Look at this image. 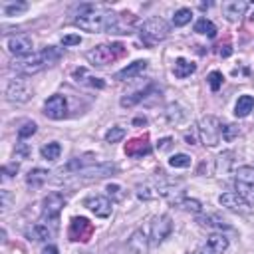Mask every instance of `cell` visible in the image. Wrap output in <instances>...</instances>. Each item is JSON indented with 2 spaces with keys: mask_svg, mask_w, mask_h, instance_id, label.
Instances as JSON below:
<instances>
[{
  "mask_svg": "<svg viewBox=\"0 0 254 254\" xmlns=\"http://www.w3.org/2000/svg\"><path fill=\"white\" fill-rule=\"evenodd\" d=\"M115 16L109 8L101 4H81L77 8V14L73 18V24L85 32L99 34V32H111V26L115 22Z\"/></svg>",
  "mask_w": 254,
  "mask_h": 254,
  "instance_id": "6da1fadb",
  "label": "cell"
},
{
  "mask_svg": "<svg viewBox=\"0 0 254 254\" xmlns=\"http://www.w3.org/2000/svg\"><path fill=\"white\" fill-rule=\"evenodd\" d=\"M62 58V50L56 48V46H46L44 50L40 52H32L30 56H24V58H16L12 62V67L20 73H36L40 69H44L46 65H52L54 62H58Z\"/></svg>",
  "mask_w": 254,
  "mask_h": 254,
  "instance_id": "7a4b0ae2",
  "label": "cell"
},
{
  "mask_svg": "<svg viewBox=\"0 0 254 254\" xmlns=\"http://www.w3.org/2000/svg\"><path fill=\"white\" fill-rule=\"evenodd\" d=\"M123 54H125V46L119 44V42H115V44H99L93 50H89L85 56H87V60H89L91 65L101 67V65H107L111 62L123 58Z\"/></svg>",
  "mask_w": 254,
  "mask_h": 254,
  "instance_id": "3957f363",
  "label": "cell"
},
{
  "mask_svg": "<svg viewBox=\"0 0 254 254\" xmlns=\"http://www.w3.org/2000/svg\"><path fill=\"white\" fill-rule=\"evenodd\" d=\"M167 34H169V24H167L163 18H159V16L145 20V22L141 24V28H139V38H141L143 44H147V46H153V44L165 40Z\"/></svg>",
  "mask_w": 254,
  "mask_h": 254,
  "instance_id": "277c9868",
  "label": "cell"
},
{
  "mask_svg": "<svg viewBox=\"0 0 254 254\" xmlns=\"http://www.w3.org/2000/svg\"><path fill=\"white\" fill-rule=\"evenodd\" d=\"M198 137L208 147L218 145L220 139H222V123H220V119L214 117V115L202 117L200 123H198Z\"/></svg>",
  "mask_w": 254,
  "mask_h": 254,
  "instance_id": "5b68a950",
  "label": "cell"
},
{
  "mask_svg": "<svg viewBox=\"0 0 254 254\" xmlns=\"http://www.w3.org/2000/svg\"><path fill=\"white\" fill-rule=\"evenodd\" d=\"M234 185H236V192L248 202L254 204V167H238L236 175H234Z\"/></svg>",
  "mask_w": 254,
  "mask_h": 254,
  "instance_id": "8992f818",
  "label": "cell"
},
{
  "mask_svg": "<svg viewBox=\"0 0 254 254\" xmlns=\"http://www.w3.org/2000/svg\"><path fill=\"white\" fill-rule=\"evenodd\" d=\"M64 206H65V196L62 192H50L42 200V220L50 224H58Z\"/></svg>",
  "mask_w": 254,
  "mask_h": 254,
  "instance_id": "52a82bcc",
  "label": "cell"
},
{
  "mask_svg": "<svg viewBox=\"0 0 254 254\" xmlns=\"http://www.w3.org/2000/svg\"><path fill=\"white\" fill-rule=\"evenodd\" d=\"M93 234V224L85 216H73L67 228V236L73 242H87Z\"/></svg>",
  "mask_w": 254,
  "mask_h": 254,
  "instance_id": "ba28073f",
  "label": "cell"
},
{
  "mask_svg": "<svg viewBox=\"0 0 254 254\" xmlns=\"http://www.w3.org/2000/svg\"><path fill=\"white\" fill-rule=\"evenodd\" d=\"M30 95H32V89H30V85H28L26 79L14 77V79H10V81L6 83V99H8V101L24 103V101L30 99Z\"/></svg>",
  "mask_w": 254,
  "mask_h": 254,
  "instance_id": "9c48e42d",
  "label": "cell"
},
{
  "mask_svg": "<svg viewBox=\"0 0 254 254\" xmlns=\"http://www.w3.org/2000/svg\"><path fill=\"white\" fill-rule=\"evenodd\" d=\"M32 38L26 34H14L6 38V50L14 56V58H24L32 54Z\"/></svg>",
  "mask_w": 254,
  "mask_h": 254,
  "instance_id": "30bf717a",
  "label": "cell"
},
{
  "mask_svg": "<svg viewBox=\"0 0 254 254\" xmlns=\"http://www.w3.org/2000/svg\"><path fill=\"white\" fill-rule=\"evenodd\" d=\"M83 206L89 212H93L95 216H99V218H107L111 214V210H113V202L107 196H103V194H91V196H87L83 200Z\"/></svg>",
  "mask_w": 254,
  "mask_h": 254,
  "instance_id": "8fae6325",
  "label": "cell"
},
{
  "mask_svg": "<svg viewBox=\"0 0 254 254\" xmlns=\"http://www.w3.org/2000/svg\"><path fill=\"white\" fill-rule=\"evenodd\" d=\"M44 113H46V117H50L54 121L64 119L67 115V101H65V97L58 95V93L48 97L46 103H44Z\"/></svg>",
  "mask_w": 254,
  "mask_h": 254,
  "instance_id": "7c38bea8",
  "label": "cell"
},
{
  "mask_svg": "<svg viewBox=\"0 0 254 254\" xmlns=\"http://www.w3.org/2000/svg\"><path fill=\"white\" fill-rule=\"evenodd\" d=\"M171 232H173V220H171L169 214H161V216L153 218V222H151V240L155 244L169 238Z\"/></svg>",
  "mask_w": 254,
  "mask_h": 254,
  "instance_id": "4fadbf2b",
  "label": "cell"
},
{
  "mask_svg": "<svg viewBox=\"0 0 254 254\" xmlns=\"http://www.w3.org/2000/svg\"><path fill=\"white\" fill-rule=\"evenodd\" d=\"M228 248V238L222 232H214L206 238V242L200 248V254H224Z\"/></svg>",
  "mask_w": 254,
  "mask_h": 254,
  "instance_id": "5bb4252c",
  "label": "cell"
},
{
  "mask_svg": "<svg viewBox=\"0 0 254 254\" xmlns=\"http://www.w3.org/2000/svg\"><path fill=\"white\" fill-rule=\"evenodd\" d=\"M151 153V145H149V137L147 135H139V137H133L127 145H125V155L129 157H143V155H149Z\"/></svg>",
  "mask_w": 254,
  "mask_h": 254,
  "instance_id": "9a60e30c",
  "label": "cell"
},
{
  "mask_svg": "<svg viewBox=\"0 0 254 254\" xmlns=\"http://www.w3.org/2000/svg\"><path fill=\"white\" fill-rule=\"evenodd\" d=\"M218 202L222 206H226L228 210H234V212H248V206H250L238 192H224L218 196Z\"/></svg>",
  "mask_w": 254,
  "mask_h": 254,
  "instance_id": "2e32d148",
  "label": "cell"
},
{
  "mask_svg": "<svg viewBox=\"0 0 254 254\" xmlns=\"http://www.w3.org/2000/svg\"><path fill=\"white\" fill-rule=\"evenodd\" d=\"M246 10H248V2H244V0H230V2L222 4V14L230 22H238L246 14Z\"/></svg>",
  "mask_w": 254,
  "mask_h": 254,
  "instance_id": "e0dca14e",
  "label": "cell"
},
{
  "mask_svg": "<svg viewBox=\"0 0 254 254\" xmlns=\"http://www.w3.org/2000/svg\"><path fill=\"white\" fill-rule=\"evenodd\" d=\"M135 22H137V18L131 12H121L115 16V22H113L109 34H131V30L135 28Z\"/></svg>",
  "mask_w": 254,
  "mask_h": 254,
  "instance_id": "ac0fdd59",
  "label": "cell"
},
{
  "mask_svg": "<svg viewBox=\"0 0 254 254\" xmlns=\"http://www.w3.org/2000/svg\"><path fill=\"white\" fill-rule=\"evenodd\" d=\"M147 60H135L133 64H127L123 69H119L117 73H115V79H119V81H127V79H133V77H137V75H141L145 69H147Z\"/></svg>",
  "mask_w": 254,
  "mask_h": 254,
  "instance_id": "d6986e66",
  "label": "cell"
},
{
  "mask_svg": "<svg viewBox=\"0 0 254 254\" xmlns=\"http://www.w3.org/2000/svg\"><path fill=\"white\" fill-rule=\"evenodd\" d=\"M127 248L133 254H145L147 252V236L143 234V230H135L127 242Z\"/></svg>",
  "mask_w": 254,
  "mask_h": 254,
  "instance_id": "ffe728a7",
  "label": "cell"
},
{
  "mask_svg": "<svg viewBox=\"0 0 254 254\" xmlns=\"http://www.w3.org/2000/svg\"><path fill=\"white\" fill-rule=\"evenodd\" d=\"M26 236H28V240L42 242V240H48V238L52 236V230L48 228V224L38 222V224H32V226L26 230Z\"/></svg>",
  "mask_w": 254,
  "mask_h": 254,
  "instance_id": "44dd1931",
  "label": "cell"
},
{
  "mask_svg": "<svg viewBox=\"0 0 254 254\" xmlns=\"http://www.w3.org/2000/svg\"><path fill=\"white\" fill-rule=\"evenodd\" d=\"M254 111V97L252 95H240L236 105H234V115L236 117H246Z\"/></svg>",
  "mask_w": 254,
  "mask_h": 254,
  "instance_id": "7402d4cb",
  "label": "cell"
},
{
  "mask_svg": "<svg viewBox=\"0 0 254 254\" xmlns=\"http://www.w3.org/2000/svg\"><path fill=\"white\" fill-rule=\"evenodd\" d=\"M194 69H196V65H194L192 62L185 60V58H177V62H175V67H173L175 75H177V77H181V79L189 77V75H190Z\"/></svg>",
  "mask_w": 254,
  "mask_h": 254,
  "instance_id": "603a6c76",
  "label": "cell"
},
{
  "mask_svg": "<svg viewBox=\"0 0 254 254\" xmlns=\"http://www.w3.org/2000/svg\"><path fill=\"white\" fill-rule=\"evenodd\" d=\"M48 171L46 169H40V167H36V169H32L28 175H26V183L30 185V187H42L46 181H48Z\"/></svg>",
  "mask_w": 254,
  "mask_h": 254,
  "instance_id": "cb8c5ba5",
  "label": "cell"
},
{
  "mask_svg": "<svg viewBox=\"0 0 254 254\" xmlns=\"http://www.w3.org/2000/svg\"><path fill=\"white\" fill-rule=\"evenodd\" d=\"M194 32L202 34V36H208V38H214L216 36V26L208 18H198L196 24H194Z\"/></svg>",
  "mask_w": 254,
  "mask_h": 254,
  "instance_id": "d4e9b609",
  "label": "cell"
},
{
  "mask_svg": "<svg viewBox=\"0 0 254 254\" xmlns=\"http://www.w3.org/2000/svg\"><path fill=\"white\" fill-rule=\"evenodd\" d=\"M40 153H42V157H44L46 161H56V159L60 157V153H62V147H60L58 141H52V143L44 145V147L40 149Z\"/></svg>",
  "mask_w": 254,
  "mask_h": 254,
  "instance_id": "484cf974",
  "label": "cell"
},
{
  "mask_svg": "<svg viewBox=\"0 0 254 254\" xmlns=\"http://www.w3.org/2000/svg\"><path fill=\"white\" fill-rule=\"evenodd\" d=\"M73 77L75 79H79V77H85L81 83H89V85H93V87H103L105 83H103V79H99V77H93V75H87V69L85 67H79V69H75L73 71Z\"/></svg>",
  "mask_w": 254,
  "mask_h": 254,
  "instance_id": "4316f807",
  "label": "cell"
},
{
  "mask_svg": "<svg viewBox=\"0 0 254 254\" xmlns=\"http://www.w3.org/2000/svg\"><path fill=\"white\" fill-rule=\"evenodd\" d=\"M200 224L202 226H210V228H218V230H228L230 228V224L226 222V220H222V218H218V216H204V218H200Z\"/></svg>",
  "mask_w": 254,
  "mask_h": 254,
  "instance_id": "83f0119b",
  "label": "cell"
},
{
  "mask_svg": "<svg viewBox=\"0 0 254 254\" xmlns=\"http://www.w3.org/2000/svg\"><path fill=\"white\" fill-rule=\"evenodd\" d=\"M26 10H28V4L26 2H12V4H4L2 6V12L6 16H18V14L26 12Z\"/></svg>",
  "mask_w": 254,
  "mask_h": 254,
  "instance_id": "f1b7e54d",
  "label": "cell"
},
{
  "mask_svg": "<svg viewBox=\"0 0 254 254\" xmlns=\"http://www.w3.org/2000/svg\"><path fill=\"white\" fill-rule=\"evenodd\" d=\"M190 18H192L190 8H179V10L175 12V16H173V24H175V26H185V24L190 22Z\"/></svg>",
  "mask_w": 254,
  "mask_h": 254,
  "instance_id": "f546056e",
  "label": "cell"
},
{
  "mask_svg": "<svg viewBox=\"0 0 254 254\" xmlns=\"http://www.w3.org/2000/svg\"><path fill=\"white\" fill-rule=\"evenodd\" d=\"M169 165L175 167V169H187L190 165V157L187 153H175L171 159H169Z\"/></svg>",
  "mask_w": 254,
  "mask_h": 254,
  "instance_id": "4dcf8cb0",
  "label": "cell"
},
{
  "mask_svg": "<svg viewBox=\"0 0 254 254\" xmlns=\"http://www.w3.org/2000/svg\"><path fill=\"white\" fill-rule=\"evenodd\" d=\"M179 206L185 208L187 212H192V214H200L202 212V204L196 198H183V200H179Z\"/></svg>",
  "mask_w": 254,
  "mask_h": 254,
  "instance_id": "1f68e13d",
  "label": "cell"
},
{
  "mask_svg": "<svg viewBox=\"0 0 254 254\" xmlns=\"http://www.w3.org/2000/svg\"><path fill=\"white\" fill-rule=\"evenodd\" d=\"M167 117H169L171 123H181V121L187 117V113H185L179 105H169V109H167Z\"/></svg>",
  "mask_w": 254,
  "mask_h": 254,
  "instance_id": "d6a6232c",
  "label": "cell"
},
{
  "mask_svg": "<svg viewBox=\"0 0 254 254\" xmlns=\"http://www.w3.org/2000/svg\"><path fill=\"white\" fill-rule=\"evenodd\" d=\"M145 93H147V89H139V91H135V93H131L127 97H121V105L123 107H133L135 103H139L145 97Z\"/></svg>",
  "mask_w": 254,
  "mask_h": 254,
  "instance_id": "836d02e7",
  "label": "cell"
},
{
  "mask_svg": "<svg viewBox=\"0 0 254 254\" xmlns=\"http://www.w3.org/2000/svg\"><path fill=\"white\" fill-rule=\"evenodd\" d=\"M123 137H125V129H123V127H117V125L111 127V129L105 133V141H107V143H117V141H121Z\"/></svg>",
  "mask_w": 254,
  "mask_h": 254,
  "instance_id": "e575fe53",
  "label": "cell"
},
{
  "mask_svg": "<svg viewBox=\"0 0 254 254\" xmlns=\"http://www.w3.org/2000/svg\"><path fill=\"white\" fill-rule=\"evenodd\" d=\"M36 129H38V125L34 123V121H26L20 129H18V137L20 139H26V137H32L34 133H36Z\"/></svg>",
  "mask_w": 254,
  "mask_h": 254,
  "instance_id": "d590c367",
  "label": "cell"
},
{
  "mask_svg": "<svg viewBox=\"0 0 254 254\" xmlns=\"http://www.w3.org/2000/svg\"><path fill=\"white\" fill-rule=\"evenodd\" d=\"M222 73L220 71H210V75H208V85H210V89L212 91H218L220 89V85H222Z\"/></svg>",
  "mask_w": 254,
  "mask_h": 254,
  "instance_id": "8d00e7d4",
  "label": "cell"
},
{
  "mask_svg": "<svg viewBox=\"0 0 254 254\" xmlns=\"http://www.w3.org/2000/svg\"><path fill=\"white\" fill-rule=\"evenodd\" d=\"M62 44L67 48V46H77V44H81V36L79 34H67V36H64L62 38Z\"/></svg>",
  "mask_w": 254,
  "mask_h": 254,
  "instance_id": "74e56055",
  "label": "cell"
},
{
  "mask_svg": "<svg viewBox=\"0 0 254 254\" xmlns=\"http://www.w3.org/2000/svg\"><path fill=\"white\" fill-rule=\"evenodd\" d=\"M236 133H238V129H236L234 125H222V139L230 141V139H232Z\"/></svg>",
  "mask_w": 254,
  "mask_h": 254,
  "instance_id": "f35d334b",
  "label": "cell"
},
{
  "mask_svg": "<svg viewBox=\"0 0 254 254\" xmlns=\"http://www.w3.org/2000/svg\"><path fill=\"white\" fill-rule=\"evenodd\" d=\"M107 190H109V194H115V196H117V198H121V196H123V194H121V192H119V190H121V189H119V187H117V185H109V187H107Z\"/></svg>",
  "mask_w": 254,
  "mask_h": 254,
  "instance_id": "ab89813d",
  "label": "cell"
},
{
  "mask_svg": "<svg viewBox=\"0 0 254 254\" xmlns=\"http://www.w3.org/2000/svg\"><path fill=\"white\" fill-rule=\"evenodd\" d=\"M42 254H60V250H58V246H54V244H48V246L42 250Z\"/></svg>",
  "mask_w": 254,
  "mask_h": 254,
  "instance_id": "60d3db41",
  "label": "cell"
},
{
  "mask_svg": "<svg viewBox=\"0 0 254 254\" xmlns=\"http://www.w3.org/2000/svg\"><path fill=\"white\" fill-rule=\"evenodd\" d=\"M169 145H171V139L167 137V139H163V141H161V147H159V149H167Z\"/></svg>",
  "mask_w": 254,
  "mask_h": 254,
  "instance_id": "b9f144b4",
  "label": "cell"
}]
</instances>
